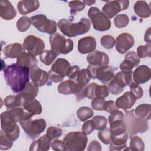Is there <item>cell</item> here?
<instances>
[{
  "label": "cell",
  "mask_w": 151,
  "mask_h": 151,
  "mask_svg": "<svg viewBox=\"0 0 151 151\" xmlns=\"http://www.w3.org/2000/svg\"><path fill=\"white\" fill-rule=\"evenodd\" d=\"M30 68L18 65L17 63L8 65L4 70L6 84L15 93H20L29 82Z\"/></svg>",
  "instance_id": "6da1fadb"
},
{
  "label": "cell",
  "mask_w": 151,
  "mask_h": 151,
  "mask_svg": "<svg viewBox=\"0 0 151 151\" xmlns=\"http://www.w3.org/2000/svg\"><path fill=\"white\" fill-rule=\"evenodd\" d=\"M58 28L65 36L74 37L89 31L91 22L87 18H83L78 22H72L66 19H61L57 23Z\"/></svg>",
  "instance_id": "7a4b0ae2"
},
{
  "label": "cell",
  "mask_w": 151,
  "mask_h": 151,
  "mask_svg": "<svg viewBox=\"0 0 151 151\" xmlns=\"http://www.w3.org/2000/svg\"><path fill=\"white\" fill-rule=\"evenodd\" d=\"M124 122L127 132L130 137L137 133H145L149 129L147 121L136 117L134 110L126 111Z\"/></svg>",
  "instance_id": "3957f363"
},
{
  "label": "cell",
  "mask_w": 151,
  "mask_h": 151,
  "mask_svg": "<svg viewBox=\"0 0 151 151\" xmlns=\"http://www.w3.org/2000/svg\"><path fill=\"white\" fill-rule=\"evenodd\" d=\"M67 151H83L87 146L88 139L83 132L76 131L67 133L63 139Z\"/></svg>",
  "instance_id": "277c9868"
},
{
  "label": "cell",
  "mask_w": 151,
  "mask_h": 151,
  "mask_svg": "<svg viewBox=\"0 0 151 151\" xmlns=\"http://www.w3.org/2000/svg\"><path fill=\"white\" fill-rule=\"evenodd\" d=\"M49 41L51 49L57 55L68 54L74 48L73 41L71 38H65L58 32L50 35Z\"/></svg>",
  "instance_id": "5b68a950"
},
{
  "label": "cell",
  "mask_w": 151,
  "mask_h": 151,
  "mask_svg": "<svg viewBox=\"0 0 151 151\" xmlns=\"http://www.w3.org/2000/svg\"><path fill=\"white\" fill-rule=\"evenodd\" d=\"M132 82V71H119L109 81L108 87L112 94L118 95L123 92L126 86H129Z\"/></svg>",
  "instance_id": "8992f818"
},
{
  "label": "cell",
  "mask_w": 151,
  "mask_h": 151,
  "mask_svg": "<svg viewBox=\"0 0 151 151\" xmlns=\"http://www.w3.org/2000/svg\"><path fill=\"white\" fill-rule=\"evenodd\" d=\"M93 28L99 31H106L111 27L110 19L97 7H91L87 13Z\"/></svg>",
  "instance_id": "52a82bcc"
},
{
  "label": "cell",
  "mask_w": 151,
  "mask_h": 151,
  "mask_svg": "<svg viewBox=\"0 0 151 151\" xmlns=\"http://www.w3.org/2000/svg\"><path fill=\"white\" fill-rule=\"evenodd\" d=\"M19 124L25 133L31 139L38 137L45 130L47 126L46 122L43 119L24 120L20 121Z\"/></svg>",
  "instance_id": "ba28073f"
},
{
  "label": "cell",
  "mask_w": 151,
  "mask_h": 151,
  "mask_svg": "<svg viewBox=\"0 0 151 151\" xmlns=\"http://www.w3.org/2000/svg\"><path fill=\"white\" fill-rule=\"evenodd\" d=\"M31 23L39 31L52 35L57 31V23L54 20L49 19L44 14H38L32 16Z\"/></svg>",
  "instance_id": "9c48e42d"
},
{
  "label": "cell",
  "mask_w": 151,
  "mask_h": 151,
  "mask_svg": "<svg viewBox=\"0 0 151 151\" xmlns=\"http://www.w3.org/2000/svg\"><path fill=\"white\" fill-rule=\"evenodd\" d=\"M87 68L90 73L91 78H97L103 83L109 82L115 75L114 68L109 65L97 66L89 64Z\"/></svg>",
  "instance_id": "30bf717a"
},
{
  "label": "cell",
  "mask_w": 151,
  "mask_h": 151,
  "mask_svg": "<svg viewBox=\"0 0 151 151\" xmlns=\"http://www.w3.org/2000/svg\"><path fill=\"white\" fill-rule=\"evenodd\" d=\"M23 46L25 50L34 56L40 55L44 50L45 43L42 40L34 35H28L24 40Z\"/></svg>",
  "instance_id": "8fae6325"
},
{
  "label": "cell",
  "mask_w": 151,
  "mask_h": 151,
  "mask_svg": "<svg viewBox=\"0 0 151 151\" xmlns=\"http://www.w3.org/2000/svg\"><path fill=\"white\" fill-rule=\"evenodd\" d=\"M129 6V1H109L103 6L102 12L110 19L120 11L126 10Z\"/></svg>",
  "instance_id": "7c38bea8"
},
{
  "label": "cell",
  "mask_w": 151,
  "mask_h": 151,
  "mask_svg": "<svg viewBox=\"0 0 151 151\" xmlns=\"http://www.w3.org/2000/svg\"><path fill=\"white\" fill-rule=\"evenodd\" d=\"M134 44V37L129 33L123 32L119 35L116 40V49L118 52H127Z\"/></svg>",
  "instance_id": "4fadbf2b"
},
{
  "label": "cell",
  "mask_w": 151,
  "mask_h": 151,
  "mask_svg": "<svg viewBox=\"0 0 151 151\" xmlns=\"http://www.w3.org/2000/svg\"><path fill=\"white\" fill-rule=\"evenodd\" d=\"M29 77L32 82L37 87L44 86L49 80L48 73L37 66L30 68Z\"/></svg>",
  "instance_id": "5bb4252c"
},
{
  "label": "cell",
  "mask_w": 151,
  "mask_h": 151,
  "mask_svg": "<svg viewBox=\"0 0 151 151\" xmlns=\"http://www.w3.org/2000/svg\"><path fill=\"white\" fill-rule=\"evenodd\" d=\"M140 62V59L138 57L137 53L133 51L127 52L124 61L120 65V69L121 71L130 72L137 67Z\"/></svg>",
  "instance_id": "9a60e30c"
},
{
  "label": "cell",
  "mask_w": 151,
  "mask_h": 151,
  "mask_svg": "<svg viewBox=\"0 0 151 151\" xmlns=\"http://www.w3.org/2000/svg\"><path fill=\"white\" fill-rule=\"evenodd\" d=\"M96 46L95 38L93 36H86L78 40L77 50L80 54H90L95 50Z\"/></svg>",
  "instance_id": "2e32d148"
},
{
  "label": "cell",
  "mask_w": 151,
  "mask_h": 151,
  "mask_svg": "<svg viewBox=\"0 0 151 151\" xmlns=\"http://www.w3.org/2000/svg\"><path fill=\"white\" fill-rule=\"evenodd\" d=\"M87 61L90 65L97 66H105L109 63V57L103 51L94 50L87 56Z\"/></svg>",
  "instance_id": "e0dca14e"
},
{
  "label": "cell",
  "mask_w": 151,
  "mask_h": 151,
  "mask_svg": "<svg viewBox=\"0 0 151 151\" xmlns=\"http://www.w3.org/2000/svg\"><path fill=\"white\" fill-rule=\"evenodd\" d=\"M134 83L141 84L147 82L150 79V68L146 65L138 66L132 73Z\"/></svg>",
  "instance_id": "ac0fdd59"
},
{
  "label": "cell",
  "mask_w": 151,
  "mask_h": 151,
  "mask_svg": "<svg viewBox=\"0 0 151 151\" xmlns=\"http://www.w3.org/2000/svg\"><path fill=\"white\" fill-rule=\"evenodd\" d=\"M82 88L75 81L70 79L60 83L57 87V90L59 93L63 95L76 94Z\"/></svg>",
  "instance_id": "d6986e66"
},
{
  "label": "cell",
  "mask_w": 151,
  "mask_h": 151,
  "mask_svg": "<svg viewBox=\"0 0 151 151\" xmlns=\"http://www.w3.org/2000/svg\"><path fill=\"white\" fill-rule=\"evenodd\" d=\"M136 99L130 91L125 92L122 96L118 97L115 102L116 106L124 110L131 109L135 104Z\"/></svg>",
  "instance_id": "ffe728a7"
},
{
  "label": "cell",
  "mask_w": 151,
  "mask_h": 151,
  "mask_svg": "<svg viewBox=\"0 0 151 151\" xmlns=\"http://www.w3.org/2000/svg\"><path fill=\"white\" fill-rule=\"evenodd\" d=\"M6 111L9 119L16 123L21 120L31 119V117L34 116L33 114L21 107L8 109Z\"/></svg>",
  "instance_id": "44dd1931"
},
{
  "label": "cell",
  "mask_w": 151,
  "mask_h": 151,
  "mask_svg": "<svg viewBox=\"0 0 151 151\" xmlns=\"http://www.w3.org/2000/svg\"><path fill=\"white\" fill-rule=\"evenodd\" d=\"M40 7V2L37 0H23L17 3V9L21 15H27L32 12Z\"/></svg>",
  "instance_id": "7402d4cb"
},
{
  "label": "cell",
  "mask_w": 151,
  "mask_h": 151,
  "mask_svg": "<svg viewBox=\"0 0 151 151\" xmlns=\"http://www.w3.org/2000/svg\"><path fill=\"white\" fill-rule=\"evenodd\" d=\"M17 15V12L12 4L7 0L0 1V16L5 20H12Z\"/></svg>",
  "instance_id": "603a6c76"
},
{
  "label": "cell",
  "mask_w": 151,
  "mask_h": 151,
  "mask_svg": "<svg viewBox=\"0 0 151 151\" xmlns=\"http://www.w3.org/2000/svg\"><path fill=\"white\" fill-rule=\"evenodd\" d=\"M24 52H25L24 46L19 43L9 44L5 47L3 50L4 55L6 57L10 58H17Z\"/></svg>",
  "instance_id": "cb8c5ba5"
},
{
  "label": "cell",
  "mask_w": 151,
  "mask_h": 151,
  "mask_svg": "<svg viewBox=\"0 0 151 151\" xmlns=\"http://www.w3.org/2000/svg\"><path fill=\"white\" fill-rule=\"evenodd\" d=\"M22 106L26 111L31 113L33 116L40 114L42 111L41 103L35 99H24Z\"/></svg>",
  "instance_id": "d4e9b609"
},
{
  "label": "cell",
  "mask_w": 151,
  "mask_h": 151,
  "mask_svg": "<svg viewBox=\"0 0 151 151\" xmlns=\"http://www.w3.org/2000/svg\"><path fill=\"white\" fill-rule=\"evenodd\" d=\"M51 143V139L45 134L38 140L34 141L31 143L29 150L30 151H46L50 149Z\"/></svg>",
  "instance_id": "484cf974"
},
{
  "label": "cell",
  "mask_w": 151,
  "mask_h": 151,
  "mask_svg": "<svg viewBox=\"0 0 151 151\" xmlns=\"http://www.w3.org/2000/svg\"><path fill=\"white\" fill-rule=\"evenodd\" d=\"M70 66L71 65L68 60L65 58H58L52 65L51 70L64 77L66 76L67 73Z\"/></svg>",
  "instance_id": "4316f807"
},
{
  "label": "cell",
  "mask_w": 151,
  "mask_h": 151,
  "mask_svg": "<svg viewBox=\"0 0 151 151\" xmlns=\"http://www.w3.org/2000/svg\"><path fill=\"white\" fill-rule=\"evenodd\" d=\"M133 9L135 14L140 18H147L150 16L151 11L149 5L145 1H137L134 3Z\"/></svg>",
  "instance_id": "83f0119b"
},
{
  "label": "cell",
  "mask_w": 151,
  "mask_h": 151,
  "mask_svg": "<svg viewBox=\"0 0 151 151\" xmlns=\"http://www.w3.org/2000/svg\"><path fill=\"white\" fill-rule=\"evenodd\" d=\"M16 63L21 66L31 68L32 67L37 66L38 61L35 56L25 51L17 58Z\"/></svg>",
  "instance_id": "f1b7e54d"
},
{
  "label": "cell",
  "mask_w": 151,
  "mask_h": 151,
  "mask_svg": "<svg viewBox=\"0 0 151 151\" xmlns=\"http://www.w3.org/2000/svg\"><path fill=\"white\" fill-rule=\"evenodd\" d=\"M111 135H121L127 132L124 119H120L113 120L109 123Z\"/></svg>",
  "instance_id": "f546056e"
},
{
  "label": "cell",
  "mask_w": 151,
  "mask_h": 151,
  "mask_svg": "<svg viewBox=\"0 0 151 151\" xmlns=\"http://www.w3.org/2000/svg\"><path fill=\"white\" fill-rule=\"evenodd\" d=\"M150 104H141L134 110V114L137 118L148 121L150 119Z\"/></svg>",
  "instance_id": "4dcf8cb0"
},
{
  "label": "cell",
  "mask_w": 151,
  "mask_h": 151,
  "mask_svg": "<svg viewBox=\"0 0 151 151\" xmlns=\"http://www.w3.org/2000/svg\"><path fill=\"white\" fill-rule=\"evenodd\" d=\"M38 93V87L32 82H28L24 90L18 94L23 99H34Z\"/></svg>",
  "instance_id": "1f68e13d"
},
{
  "label": "cell",
  "mask_w": 151,
  "mask_h": 151,
  "mask_svg": "<svg viewBox=\"0 0 151 151\" xmlns=\"http://www.w3.org/2000/svg\"><path fill=\"white\" fill-rule=\"evenodd\" d=\"M23 99L19 95H9L4 99V105L8 109H12L22 106Z\"/></svg>",
  "instance_id": "d6a6232c"
},
{
  "label": "cell",
  "mask_w": 151,
  "mask_h": 151,
  "mask_svg": "<svg viewBox=\"0 0 151 151\" xmlns=\"http://www.w3.org/2000/svg\"><path fill=\"white\" fill-rule=\"evenodd\" d=\"M91 78V76L89 70L87 68L81 69L80 70L77 77L74 81L82 88L88 84Z\"/></svg>",
  "instance_id": "836d02e7"
},
{
  "label": "cell",
  "mask_w": 151,
  "mask_h": 151,
  "mask_svg": "<svg viewBox=\"0 0 151 151\" xmlns=\"http://www.w3.org/2000/svg\"><path fill=\"white\" fill-rule=\"evenodd\" d=\"M57 54L52 50H44L40 55V61L45 65H50L55 60L57 57Z\"/></svg>",
  "instance_id": "e575fe53"
},
{
  "label": "cell",
  "mask_w": 151,
  "mask_h": 151,
  "mask_svg": "<svg viewBox=\"0 0 151 151\" xmlns=\"http://www.w3.org/2000/svg\"><path fill=\"white\" fill-rule=\"evenodd\" d=\"M6 136L12 142L16 140L19 136L20 129L17 123L12 124V126H8L6 128L1 129Z\"/></svg>",
  "instance_id": "d590c367"
},
{
  "label": "cell",
  "mask_w": 151,
  "mask_h": 151,
  "mask_svg": "<svg viewBox=\"0 0 151 151\" xmlns=\"http://www.w3.org/2000/svg\"><path fill=\"white\" fill-rule=\"evenodd\" d=\"M94 115L93 110L88 107H81L77 111V116L81 122H85Z\"/></svg>",
  "instance_id": "8d00e7d4"
},
{
  "label": "cell",
  "mask_w": 151,
  "mask_h": 151,
  "mask_svg": "<svg viewBox=\"0 0 151 151\" xmlns=\"http://www.w3.org/2000/svg\"><path fill=\"white\" fill-rule=\"evenodd\" d=\"M129 147L131 150L143 151L145 149V143L140 137L133 136L130 139Z\"/></svg>",
  "instance_id": "74e56055"
},
{
  "label": "cell",
  "mask_w": 151,
  "mask_h": 151,
  "mask_svg": "<svg viewBox=\"0 0 151 151\" xmlns=\"http://www.w3.org/2000/svg\"><path fill=\"white\" fill-rule=\"evenodd\" d=\"M31 24V19L27 16H23L20 17L17 21L16 27L19 32H24L27 31L30 28Z\"/></svg>",
  "instance_id": "f35d334b"
},
{
  "label": "cell",
  "mask_w": 151,
  "mask_h": 151,
  "mask_svg": "<svg viewBox=\"0 0 151 151\" xmlns=\"http://www.w3.org/2000/svg\"><path fill=\"white\" fill-rule=\"evenodd\" d=\"M129 22V17L124 14H118L114 18V24L117 28H122L126 27Z\"/></svg>",
  "instance_id": "ab89813d"
},
{
  "label": "cell",
  "mask_w": 151,
  "mask_h": 151,
  "mask_svg": "<svg viewBox=\"0 0 151 151\" xmlns=\"http://www.w3.org/2000/svg\"><path fill=\"white\" fill-rule=\"evenodd\" d=\"M46 134L51 141H53L58 139L63 134V130L56 126H50L47 130Z\"/></svg>",
  "instance_id": "60d3db41"
},
{
  "label": "cell",
  "mask_w": 151,
  "mask_h": 151,
  "mask_svg": "<svg viewBox=\"0 0 151 151\" xmlns=\"http://www.w3.org/2000/svg\"><path fill=\"white\" fill-rule=\"evenodd\" d=\"M137 54L139 58H144L151 56V44L146 43L144 45H139L137 48Z\"/></svg>",
  "instance_id": "b9f144b4"
},
{
  "label": "cell",
  "mask_w": 151,
  "mask_h": 151,
  "mask_svg": "<svg viewBox=\"0 0 151 151\" xmlns=\"http://www.w3.org/2000/svg\"><path fill=\"white\" fill-rule=\"evenodd\" d=\"M13 142L11 141L5 134V133L1 130L0 131V149L2 150H6L12 147Z\"/></svg>",
  "instance_id": "7bdbcfd3"
},
{
  "label": "cell",
  "mask_w": 151,
  "mask_h": 151,
  "mask_svg": "<svg viewBox=\"0 0 151 151\" xmlns=\"http://www.w3.org/2000/svg\"><path fill=\"white\" fill-rule=\"evenodd\" d=\"M116 43V40L111 35H104L100 39L101 45L106 49H111Z\"/></svg>",
  "instance_id": "ee69618b"
},
{
  "label": "cell",
  "mask_w": 151,
  "mask_h": 151,
  "mask_svg": "<svg viewBox=\"0 0 151 151\" xmlns=\"http://www.w3.org/2000/svg\"><path fill=\"white\" fill-rule=\"evenodd\" d=\"M98 138L100 141L105 145H109L111 142V132L109 128L106 127L105 129L99 130Z\"/></svg>",
  "instance_id": "f6af8a7d"
},
{
  "label": "cell",
  "mask_w": 151,
  "mask_h": 151,
  "mask_svg": "<svg viewBox=\"0 0 151 151\" xmlns=\"http://www.w3.org/2000/svg\"><path fill=\"white\" fill-rule=\"evenodd\" d=\"M68 6L70 8V13L75 15L77 12L83 11L86 5L83 1H71L68 2Z\"/></svg>",
  "instance_id": "bcb514c9"
},
{
  "label": "cell",
  "mask_w": 151,
  "mask_h": 151,
  "mask_svg": "<svg viewBox=\"0 0 151 151\" xmlns=\"http://www.w3.org/2000/svg\"><path fill=\"white\" fill-rule=\"evenodd\" d=\"M109 89L106 85H99L96 86L95 90L96 98L105 99L109 94Z\"/></svg>",
  "instance_id": "7dc6e473"
},
{
  "label": "cell",
  "mask_w": 151,
  "mask_h": 151,
  "mask_svg": "<svg viewBox=\"0 0 151 151\" xmlns=\"http://www.w3.org/2000/svg\"><path fill=\"white\" fill-rule=\"evenodd\" d=\"M93 120L96 124V130H101L106 127L107 124V120L104 116L101 115L95 116L93 117Z\"/></svg>",
  "instance_id": "c3c4849f"
},
{
  "label": "cell",
  "mask_w": 151,
  "mask_h": 151,
  "mask_svg": "<svg viewBox=\"0 0 151 151\" xmlns=\"http://www.w3.org/2000/svg\"><path fill=\"white\" fill-rule=\"evenodd\" d=\"M129 86L130 87V91L134 95L136 100L142 97L143 95V90L138 84L133 81Z\"/></svg>",
  "instance_id": "681fc988"
},
{
  "label": "cell",
  "mask_w": 151,
  "mask_h": 151,
  "mask_svg": "<svg viewBox=\"0 0 151 151\" xmlns=\"http://www.w3.org/2000/svg\"><path fill=\"white\" fill-rule=\"evenodd\" d=\"M95 129L96 124L93 119L85 122L82 126V132L87 135L91 134Z\"/></svg>",
  "instance_id": "f907efd6"
},
{
  "label": "cell",
  "mask_w": 151,
  "mask_h": 151,
  "mask_svg": "<svg viewBox=\"0 0 151 151\" xmlns=\"http://www.w3.org/2000/svg\"><path fill=\"white\" fill-rule=\"evenodd\" d=\"M104 99L95 98L91 101V107L93 109L97 111H103L104 104L106 102Z\"/></svg>",
  "instance_id": "816d5d0a"
},
{
  "label": "cell",
  "mask_w": 151,
  "mask_h": 151,
  "mask_svg": "<svg viewBox=\"0 0 151 151\" xmlns=\"http://www.w3.org/2000/svg\"><path fill=\"white\" fill-rule=\"evenodd\" d=\"M80 68L78 65L70 66L67 73L66 76H67L70 80H73L74 81L77 77Z\"/></svg>",
  "instance_id": "f5cc1de1"
},
{
  "label": "cell",
  "mask_w": 151,
  "mask_h": 151,
  "mask_svg": "<svg viewBox=\"0 0 151 151\" xmlns=\"http://www.w3.org/2000/svg\"><path fill=\"white\" fill-rule=\"evenodd\" d=\"M51 147L54 150L57 151H65V147L63 140H53L51 143Z\"/></svg>",
  "instance_id": "db71d44e"
},
{
  "label": "cell",
  "mask_w": 151,
  "mask_h": 151,
  "mask_svg": "<svg viewBox=\"0 0 151 151\" xmlns=\"http://www.w3.org/2000/svg\"><path fill=\"white\" fill-rule=\"evenodd\" d=\"M118 109H119V108L116 106L115 102L113 100L106 101V102L104 104V107H103V110H104L109 113L114 110H118Z\"/></svg>",
  "instance_id": "11a10c76"
},
{
  "label": "cell",
  "mask_w": 151,
  "mask_h": 151,
  "mask_svg": "<svg viewBox=\"0 0 151 151\" xmlns=\"http://www.w3.org/2000/svg\"><path fill=\"white\" fill-rule=\"evenodd\" d=\"M48 74L49 80L54 83L61 82L63 80V79L64 78L63 76H61L53 72L51 70H49V71L48 72Z\"/></svg>",
  "instance_id": "9f6ffc18"
},
{
  "label": "cell",
  "mask_w": 151,
  "mask_h": 151,
  "mask_svg": "<svg viewBox=\"0 0 151 151\" xmlns=\"http://www.w3.org/2000/svg\"><path fill=\"white\" fill-rule=\"evenodd\" d=\"M88 151H101V146L97 140H92L88 145L87 147Z\"/></svg>",
  "instance_id": "6f0895ef"
},
{
  "label": "cell",
  "mask_w": 151,
  "mask_h": 151,
  "mask_svg": "<svg viewBox=\"0 0 151 151\" xmlns=\"http://www.w3.org/2000/svg\"><path fill=\"white\" fill-rule=\"evenodd\" d=\"M144 40L147 43L151 42V38H150V27H149L145 32L144 35Z\"/></svg>",
  "instance_id": "680465c9"
},
{
  "label": "cell",
  "mask_w": 151,
  "mask_h": 151,
  "mask_svg": "<svg viewBox=\"0 0 151 151\" xmlns=\"http://www.w3.org/2000/svg\"><path fill=\"white\" fill-rule=\"evenodd\" d=\"M83 2L86 5H88V6H91L92 5H93L94 4L96 3V1H89V0H85V1H83Z\"/></svg>",
  "instance_id": "91938a15"
}]
</instances>
